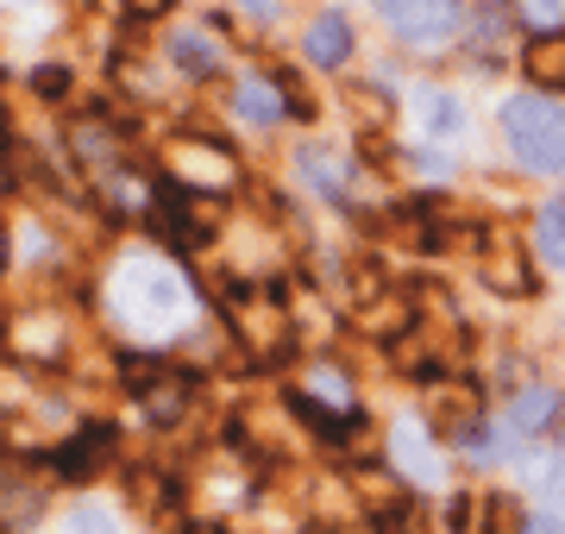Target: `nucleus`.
I'll return each mask as SVG.
<instances>
[{"label":"nucleus","mask_w":565,"mask_h":534,"mask_svg":"<svg viewBox=\"0 0 565 534\" xmlns=\"http://www.w3.org/2000/svg\"><path fill=\"white\" fill-rule=\"evenodd\" d=\"M102 309L126 340L163 346V340H177V333L195 321V289H189V277H182L170 258H158L151 246H132V252L114 258V270H107Z\"/></svg>","instance_id":"f257e3e1"},{"label":"nucleus","mask_w":565,"mask_h":534,"mask_svg":"<svg viewBox=\"0 0 565 534\" xmlns=\"http://www.w3.org/2000/svg\"><path fill=\"white\" fill-rule=\"evenodd\" d=\"M497 126H503L509 151L527 177H559L565 170V107L553 95H509L497 107Z\"/></svg>","instance_id":"f03ea898"},{"label":"nucleus","mask_w":565,"mask_h":534,"mask_svg":"<svg viewBox=\"0 0 565 534\" xmlns=\"http://www.w3.org/2000/svg\"><path fill=\"white\" fill-rule=\"evenodd\" d=\"M377 20L390 25V39L403 44H446L459 39L465 7L459 0H377Z\"/></svg>","instance_id":"7ed1b4c3"},{"label":"nucleus","mask_w":565,"mask_h":534,"mask_svg":"<svg viewBox=\"0 0 565 534\" xmlns=\"http://www.w3.org/2000/svg\"><path fill=\"white\" fill-rule=\"evenodd\" d=\"M390 459H396V472L408 484H440L446 466H440V447L427 440L422 421H390Z\"/></svg>","instance_id":"20e7f679"},{"label":"nucleus","mask_w":565,"mask_h":534,"mask_svg":"<svg viewBox=\"0 0 565 534\" xmlns=\"http://www.w3.org/2000/svg\"><path fill=\"white\" fill-rule=\"evenodd\" d=\"M302 57L315 63V70H345V63H352V20L321 13V20L302 32Z\"/></svg>","instance_id":"39448f33"},{"label":"nucleus","mask_w":565,"mask_h":534,"mask_svg":"<svg viewBox=\"0 0 565 534\" xmlns=\"http://www.w3.org/2000/svg\"><path fill=\"white\" fill-rule=\"evenodd\" d=\"M170 57H177L182 76H221L226 51H221V39H207L202 25H177L170 32Z\"/></svg>","instance_id":"423d86ee"},{"label":"nucleus","mask_w":565,"mask_h":534,"mask_svg":"<svg viewBox=\"0 0 565 534\" xmlns=\"http://www.w3.org/2000/svg\"><path fill=\"white\" fill-rule=\"evenodd\" d=\"M233 114H239L245 126H258V132H270V126H282V95L270 76H245L239 88H233Z\"/></svg>","instance_id":"0eeeda50"},{"label":"nucleus","mask_w":565,"mask_h":534,"mask_svg":"<svg viewBox=\"0 0 565 534\" xmlns=\"http://www.w3.org/2000/svg\"><path fill=\"white\" fill-rule=\"evenodd\" d=\"M51 534H132V528H126V515L114 510L107 496H76V503L57 515Z\"/></svg>","instance_id":"6e6552de"},{"label":"nucleus","mask_w":565,"mask_h":534,"mask_svg":"<svg viewBox=\"0 0 565 534\" xmlns=\"http://www.w3.org/2000/svg\"><path fill=\"white\" fill-rule=\"evenodd\" d=\"M553 415H559V391H553V384H527V391L509 403V428L527 440V434H546V428H553Z\"/></svg>","instance_id":"1a4fd4ad"},{"label":"nucleus","mask_w":565,"mask_h":534,"mask_svg":"<svg viewBox=\"0 0 565 534\" xmlns=\"http://www.w3.org/2000/svg\"><path fill=\"white\" fill-rule=\"evenodd\" d=\"M415 102H422V126H427V139H459V132H465V107L452 102L446 88H422Z\"/></svg>","instance_id":"9d476101"},{"label":"nucleus","mask_w":565,"mask_h":534,"mask_svg":"<svg viewBox=\"0 0 565 534\" xmlns=\"http://www.w3.org/2000/svg\"><path fill=\"white\" fill-rule=\"evenodd\" d=\"M534 246H541V258L553 270H565V195H553V202L534 214Z\"/></svg>","instance_id":"9b49d317"},{"label":"nucleus","mask_w":565,"mask_h":534,"mask_svg":"<svg viewBox=\"0 0 565 534\" xmlns=\"http://www.w3.org/2000/svg\"><path fill=\"white\" fill-rule=\"evenodd\" d=\"M522 70L541 88H565V39H534L522 51Z\"/></svg>","instance_id":"f8f14e48"},{"label":"nucleus","mask_w":565,"mask_h":534,"mask_svg":"<svg viewBox=\"0 0 565 534\" xmlns=\"http://www.w3.org/2000/svg\"><path fill=\"white\" fill-rule=\"evenodd\" d=\"M541 510L565 528V452H553V459L541 466Z\"/></svg>","instance_id":"ddd939ff"},{"label":"nucleus","mask_w":565,"mask_h":534,"mask_svg":"<svg viewBox=\"0 0 565 534\" xmlns=\"http://www.w3.org/2000/svg\"><path fill=\"white\" fill-rule=\"evenodd\" d=\"M522 25H534L541 39H553L565 25V0H522Z\"/></svg>","instance_id":"4468645a"},{"label":"nucleus","mask_w":565,"mask_h":534,"mask_svg":"<svg viewBox=\"0 0 565 534\" xmlns=\"http://www.w3.org/2000/svg\"><path fill=\"white\" fill-rule=\"evenodd\" d=\"M308 391H315V396H327V403H340V409H352V384H345V377H340V371H308Z\"/></svg>","instance_id":"2eb2a0df"},{"label":"nucleus","mask_w":565,"mask_h":534,"mask_svg":"<svg viewBox=\"0 0 565 534\" xmlns=\"http://www.w3.org/2000/svg\"><path fill=\"white\" fill-rule=\"evenodd\" d=\"M522 534H565V528L546 510H534V515H522Z\"/></svg>","instance_id":"dca6fc26"},{"label":"nucleus","mask_w":565,"mask_h":534,"mask_svg":"<svg viewBox=\"0 0 565 534\" xmlns=\"http://www.w3.org/2000/svg\"><path fill=\"white\" fill-rule=\"evenodd\" d=\"M0 7H25V0H0Z\"/></svg>","instance_id":"f3484780"}]
</instances>
